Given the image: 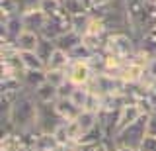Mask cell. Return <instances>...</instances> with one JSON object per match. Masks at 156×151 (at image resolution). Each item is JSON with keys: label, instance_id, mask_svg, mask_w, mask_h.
I'll return each mask as SVG.
<instances>
[{"label": "cell", "instance_id": "obj_1", "mask_svg": "<svg viewBox=\"0 0 156 151\" xmlns=\"http://www.w3.org/2000/svg\"><path fill=\"white\" fill-rule=\"evenodd\" d=\"M6 116L20 134H27V131L37 130V100L33 98L31 92L23 90Z\"/></svg>", "mask_w": 156, "mask_h": 151}, {"label": "cell", "instance_id": "obj_2", "mask_svg": "<svg viewBox=\"0 0 156 151\" xmlns=\"http://www.w3.org/2000/svg\"><path fill=\"white\" fill-rule=\"evenodd\" d=\"M105 53L119 57V59H131L136 51H139V43L129 32H109L105 37Z\"/></svg>", "mask_w": 156, "mask_h": 151}, {"label": "cell", "instance_id": "obj_3", "mask_svg": "<svg viewBox=\"0 0 156 151\" xmlns=\"http://www.w3.org/2000/svg\"><path fill=\"white\" fill-rule=\"evenodd\" d=\"M148 120L150 114H143L135 124H131L129 128H125L123 131L113 138L117 147H131V149H139L143 145L144 138L148 135Z\"/></svg>", "mask_w": 156, "mask_h": 151}, {"label": "cell", "instance_id": "obj_4", "mask_svg": "<svg viewBox=\"0 0 156 151\" xmlns=\"http://www.w3.org/2000/svg\"><path fill=\"white\" fill-rule=\"evenodd\" d=\"M125 8L131 24V33L139 43V40L146 33V26H148V2L146 0H125Z\"/></svg>", "mask_w": 156, "mask_h": 151}, {"label": "cell", "instance_id": "obj_5", "mask_svg": "<svg viewBox=\"0 0 156 151\" xmlns=\"http://www.w3.org/2000/svg\"><path fill=\"white\" fill-rule=\"evenodd\" d=\"M61 114L57 112L55 102H47V104H39L37 102V130L43 134H55V130L62 124Z\"/></svg>", "mask_w": 156, "mask_h": 151}, {"label": "cell", "instance_id": "obj_6", "mask_svg": "<svg viewBox=\"0 0 156 151\" xmlns=\"http://www.w3.org/2000/svg\"><path fill=\"white\" fill-rule=\"evenodd\" d=\"M66 77L68 82L74 86H88L94 79V71L88 61H70V65L66 67Z\"/></svg>", "mask_w": 156, "mask_h": 151}, {"label": "cell", "instance_id": "obj_7", "mask_svg": "<svg viewBox=\"0 0 156 151\" xmlns=\"http://www.w3.org/2000/svg\"><path fill=\"white\" fill-rule=\"evenodd\" d=\"M143 114H144V110L140 108V104H136V102H133V100H127L125 106L119 110V120H117V131H115V135L119 134V131H123L125 128H129L131 124H135V122L139 120Z\"/></svg>", "mask_w": 156, "mask_h": 151}, {"label": "cell", "instance_id": "obj_8", "mask_svg": "<svg viewBox=\"0 0 156 151\" xmlns=\"http://www.w3.org/2000/svg\"><path fill=\"white\" fill-rule=\"evenodd\" d=\"M22 20H23V30L37 32L39 36H41V32H43V28H45L49 18L41 8H35V10H29L26 14H22Z\"/></svg>", "mask_w": 156, "mask_h": 151}, {"label": "cell", "instance_id": "obj_9", "mask_svg": "<svg viewBox=\"0 0 156 151\" xmlns=\"http://www.w3.org/2000/svg\"><path fill=\"white\" fill-rule=\"evenodd\" d=\"M23 149H27L23 134H20V131L2 134V138H0V151H23Z\"/></svg>", "mask_w": 156, "mask_h": 151}, {"label": "cell", "instance_id": "obj_10", "mask_svg": "<svg viewBox=\"0 0 156 151\" xmlns=\"http://www.w3.org/2000/svg\"><path fill=\"white\" fill-rule=\"evenodd\" d=\"M61 147L62 145L58 143L55 134H43V131H39L29 149H33V151H61Z\"/></svg>", "mask_w": 156, "mask_h": 151}, {"label": "cell", "instance_id": "obj_11", "mask_svg": "<svg viewBox=\"0 0 156 151\" xmlns=\"http://www.w3.org/2000/svg\"><path fill=\"white\" fill-rule=\"evenodd\" d=\"M43 82H47V75H45V71H29V69L23 71V75H22L23 90L33 92L35 89H39Z\"/></svg>", "mask_w": 156, "mask_h": 151}, {"label": "cell", "instance_id": "obj_12", "mask_svg": "<svg viewBox=\"0 0 156 151\" xmlns=\"http://www.w3.org/2000/svg\"><path fill=\"white\" fill-rule=\"evenodd\" d=\"M39 41H41V36L37 32H29V30H23L20 36L16 37V47L20 51H35Z\"/></svg>", "mask_w": 156, "mask_h": 151}, {"label": "cell", "instance_id": "obj_13", "mask_svg": "<svg viewBox=\"0 0 156 151\" xmlns=\"http://www.w3.org/2000/svg\"><path fill=\"white\" fill-rule=\"evenodd\" d=\"M33 98H35L39 104H47V102H57L58 100V89L49 82H43L39 89H35L31 92Z\"/></svg>", "mask_w": 156, "mask_h": 151}, {"label": "cell", "instance_id": "obj_14", "mask_svg": "<svg viewBox=\"0 0 156 151\" xmlns=\"http://www.w3.org/2000/svg\"><path fill=\"white\" fill-rule=\"evenodd\" d=\"M55 106H57V112L61 114V118L65 120V122L76 120L78 116H80V112H82L76 104H72L70 98H58V100L55 102Z\"/></svg>", "mask_w": 156, "mask_h": 151}, {"label": "cell", "instance_id": "obj_15", "mask_svg": "<svg viewBox=\"0 0 156 151\" xmlns=\"http://www.w3.org/2000/svg\"><path fill=\"white\" fill-rule=\"evenodd\" d=\"M80 43H82V33H78V32H74V30H68L66 33H62V36L55 41V45L58 47V49L70 53L76 45H80Z\"/></svg>", "mask_w": 156, "mask_h": 151}, {"label": "cell", "instance_id": "obj_16", "mask_svg": "<svg viewBox=\"0 0 156 151\" xmlns=\"http://www.w3.org/2000/svg\"><path fill=\"white\" fill-rule=\"evenodd\" d=\"M139 51L144 53V55H148V57L156 55V30L146 32L139 40Z\"/></svg>", "mask_w": 156, "mask_h": 151}, {"label": "cell", "instance_id": "obj_17", "mask_svg": "<svg viewBox=\"0 0 156 151\" xmlns=\"http://www.w3.org/2000/svg\"><path fill=\"white\" fill-rule=\"evenodd\" d=\"M22 61L23 67L29 71H47V65L41 61V57L35 51H22Z\"/></svg>", "mask_w": 156, "mask_h": 151}, {"label": "cell", "instance_id": "obj_18", "mask_svg": "<svg viewBox=\"0 0 156 151\" xmlns=\"http://www.w3.org/2000/svg\"><path fill=\"white\" fill-rule=\"evenodd\" d=\"M68 65H70V57H68V53L62 51V49H58V47L53 51L51 59L47 61V69H66Z\"/></svg>", "mask_w": 156, "mask_h": 151}, {"label": "cell", "instance_id": "obj_19", "mask_svg": "<svg viewBox=\"0 0 156 151\" xmlns=\"http://www.w3.org/2000/svg\"><path fill=\"white\" fill-rule=\"evenodd\" d=\"M68 98H70L72 104H76L80 110H84L86 102H88V98H90V89H88V86H72Z\"/></svg>", "mask_w": 156, "mask_h": 151}, {"label": "cell", "instance_id": "obj_20", "mask_svg": "<svg viewBox=\"0 0 156 151\" xmlns=\"http://www.w3.org/2000/svg\"><path fill=\"white\" fill-rule=\"evenodd\" d=\"M22 92L23 90H4V92H0V110H2V114H8L10 108L16 104V100L20 98Z\"/></svg>", "mask_w": 156, "mask_h": 151}, {"label": "cell", "instance_id": "obj_21", "mask_svg": "<svg viewBox=\"0 0 156 151\" xmlns=\"http://www.w3.org/2000/svg\"><path fill=\"white\" fill-rule=\"evenodd\" d=\"M45 75H47V82L53 85V86H57V89H61V86H65L68 82L66 69H47Z\"/></svg>", "mask_w": 156, "mask_h": 151}, {"label": "cell", "instance_id": "obj_22", "mask_svg": "<svg viewBox=\"0 0 156 151\" xmlns=\"http://www.w3.org/2000/svg\"><path fill=\"white\" fill-rule=\"evenodd\" d=\"M57 49V45H55V41H51V40H45V37H41V41H39V45H37V49L35 53L39 57H41V61L47 65V61L51 59V55H53V51Z\"/></svg>", "mask_w": 156, "mask_h": 151}, {"label": "cell", "instance_id": "obj_23", "mask_svg": "<svg viewBox=\"0 0 156 151\" xmlns=\"http://www.w3.org/2000/svg\"><path fill=\"white\" fill-rule=\"evenodd\" d=\"M76 120L80 122V126H82V130H84V131L96 128V126L100 124V120H98V114H96V112H90V110H82L80 116H78Z\"/></svg>", "mask_w": 156, "mask_h": 151}, {"label": "cell", "instance_id": "obj_24", "mask_svg": "<svg viewBox=\"0 0 156 151\" xmlns=\"http://www.w3.org/2000/svg\"><path fill=\"white\" fill-rule=\"evenodd\" d=\"M68 57H70V61H90L94 57V51L90 47H86L84 43H80V45H76L74 49L68 53Z\"/></svg>", "mask_w": 156, "mask_h": 151}, {"label": "cell", "instance_id": "obj_25", "mask_svg": "<svg viewBox=\"0 0 156 151\" xmlns=\"http://www.w3.org/2000/svg\"><path fill=\"white\" fill-rule=\"evenodd\" d=\"M39 8H41L49 18V16H55L57 12H61L65 6H62L61 0H41V2H39Z\"/></svg>", "mask_w": 156, "mask_h": 151}, {"label": "cell", "instance_id": "obj_26", "mask_svg": "<svg viewBox=\"0 0 156 151\" xmlns=\"http://www.w3.org/2000/svg\"><path fill=\"white\" fill-rule=\"evenodd\" d=\"M16 14H20L16 0H0V16L10 18V16H16Z\"/></svg>", "mask_w": 156, "mask_h": 151}, {"label": "cell", "instance_id": "obj_27", "mask_svg": "<svg viewBox=\"0 0 156 151\" xmlns=\"http://www.w3.org/2000/svg\"><path fill=\"white\" fill-rule=\"evenodd\" d=\"M39 2H41V0H16L18 12L20 14H26L29 10H35V8H39Z\"/></svg>", "mask_w": 156, "mask_h": 151}, {"label": "cell", "instance_id": "obj_28", "mask_svg": "<svg viewBox=\"0 0 156 151\" xmlns=\"http://www.w3.org/2000/svg\"><path fill=\"white\" fill-rule=\"evenodd\" d=\"M55 138L58 139V143H61V145H66V143H68V135H66V126H65V122H62V124L55 130Z\"/></svg>", "mask_w": 156, "mask_h": 151}, {"label": "cell", "instance_id": "obj_29", "mask_svg": "<svg viewBox=\"0 0 156 151\" xmlns=\"http://www.w3.org/2000/svg\"><path fill=\"white\" fill-rule=\"evenodd\" d=\"M139 149H143V151H156V138H152V135H146L144 141H143V145H140Z\"/></svg>", "mask_w": 156, "mask_h": 151}, {"label": "cell", "instance_id": "obj_30", "mask_svg": "<svg viewBox=\"0 0 156 151\" xmlns=\"http://www.w3.org/2000/svg\"><path fill=\"white\" fill-rule=\"evenodd\" d=\"M146 73H148L150 79H156V57H150L146 63Z\"/></svg>", "mask_w": 156, "mask_h": 151}, {"label": "cell", "instance_id": "obj_31", "mask_svg": "<svg viewBox=\"0 0 156 151\" xmlns=\"http://www.w3.org/2000/svg\"><path fill=\"white\" fill-rule=\"evenodd\" d=\"M148 135L156 138V112L150 114V120H148Z\"/></svg>", "mask_w": 156, "mask_h": 151}, {"label": "cell", "instance_id": "obj_32", "mask_svg": "<svg viewBox=\"0 0 156 151\" xmlns=\"http://www.w3.org/2000/svg\"><path fill=\"white\" fill-rule=\"evenodd\" d=\"M90 2H92V8H94V6H100V4H107L111 0H90Z\"/></svg>", "mask_w": 156, "mask_h": 151}, {"label": "cell", "instance_id": "obj_33", "mask_svg": "<svg viewBox=\"0 0 156 151\" xmlns=\"http://www.w3.org/2000/svg\"><path fill=\"white\" fill-rule=\"evenodd\" d=\"M148 90H152L156 94V79H150V85H148Z\"/></svg>", "mask_w": 156, "mask_h": 151}, {"label": "cell", "instance_id": "obj_34", "mask_svg": "<svg viewBox=\"0 0 156 151\" xmlns=\"http://www.w3.org/2000/svg\"><path fill=\"white\" fill-rule=\"evenodd\" d=\"M135 151H143V149H135Z\"/></svg>", "mask_w": 156, "mask_h": 151}]
</instances>
